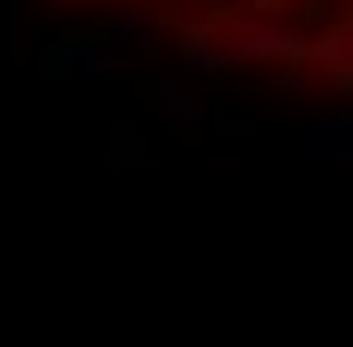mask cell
<instances>
[{
	"instance_id": "cell-5",
	"label": "cell",
	"mask_w": 353,
	"mask_h": 347,
	"mask_svg": "<svg viewBox=\"0 0 353 347\" xmlns=\"http://www.w3.org/2000/svg\"><path fill=\"white\" fill-rule=\"evenodd\" d=\"M152 31V12H146L141 0H122L116 6V19H110V49H122V43H141Z\"/></svg>"
},
{
	"instance_id": "cell-3",
	"label": "cell",
	"mask_w": 353,
	"mask_h": 347,
	"mask_svg": "<svg viewBox=\"0 0 353 347\" xmlns=\"http://www.w3.org/2000/svg\"><path fill=\"white\" fill-rule=\"evenodd\" d=\"M159 116H165V122H201V116H208V104H201V79L165 73V79H159Z\"/></svg>"
},
{
	"instance_id": "cell-4",
	"label": "cell",
	"mask_w": 353,
	"mask_h": 347,
	"mask_svg": "<svg viewBox=\"0 0 353 347\" xmlns=\"http://www.w3.org/2000/svg\"><path fill=\"white\" fill-rule=\"evenodd\" d=\"M305 152H311V159L347 152L353 159V110L347 116H323V122H311V128H305Z\"/></svg>"
},
{
	"instance_id": "cell-6",
	"label": "cell",
	"mask_w": 353,
	"mask_h": 347,
	"mask_svg": "<svg viewBox=\"0 0 353 347\" xmlns=\"http://www.w3.org/2000/svg\"><path fill=\"white\" fill-rule=\"evenodd\" d=\"M347 31H353V12H347Z\"/></svg>"
},
{
	"instance_id": "cell-1",
	"label": "cell",
	"mask_w": 353,
	"mask_h": 347,
	"mask_svg": "<svg viewBox=\"0 0 353 347\" xmlns=\"http://www.w3.org/2000/svg\"><path fill=\"white\" fill-rule=\"evenodd\" d=\"M208 49H213V68H238V61H262V55H305L311 43L274 19H232L208 37Z\"/></svg>"
},
{
	"instance_id": "cell-2",
	"label": "cell",
	"mask_w": 353,
	"mask_h": 347,
	"mask_svg": "<svg viewBox=\"0 0 353 347\" xmlns=\"http://www.w3.org/2000/svg\"><path fill=\"white\" fill-rule=\"evenodd\" d=\"M110 61H116L110 37H73V43H61V55H49V73L55 79H98V73H110Z\"/></svg>"
}]
</instances>
